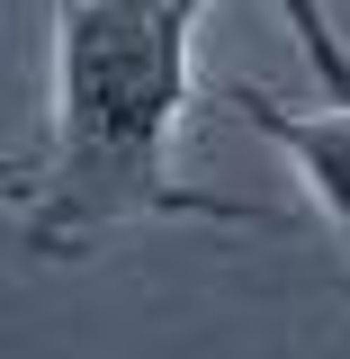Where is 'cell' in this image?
<instances>
[{
	"mask_svg": "<svg viewBox=\"0 0 350 359\" xmlns=\"http://www.w3.org/2000/svg\"><path fill=\"white\" fill-rule=\"evenodd\" d=\"M198 18L207 0H54V126L27 162H0V198H18L27 252L81 261L135 216L269 224L261 207L171 171Z\"/></svg>",
	"mask_w": 350,
	"mask_h": 359,
	"instance_id": "obj_1",
	"label": "cell"
},
{
	"mask_svg": "<svg viewBox=\"0 0 350 359\" xmlns=\"http://www.w3.org/2000/svg\"><path fill=\"white\" fill-rule=\"evenodd\" d=\"M224 108H234V126H252L261 144H278L288 153V171L306 180V198L332 216V233H342L350 252V99H332V108H288V99H269V90H224Z\"/></svg>",
	"mask_w": 350,
	"mask_h": 359,
	"instance_id": "obj_2",
	"label": "cell"
},
{
	"mask_svg": "<svg viewBox=\"0 0 350 359\" xmlns=\"http://www.w3.org/2000/svg\"><path fill=\"white\" fill-rule=\"evenodd\" d=\"M278 18H288L297 54L314 63V81L332 90V99H350V45H342V27H332V9H323V0H278Z\"/></svg>",
	"mask_w": 350,
	"mask_h": 359,
	"instance_id": "obj_3",
	"label": "cell"
}]
</instances>
